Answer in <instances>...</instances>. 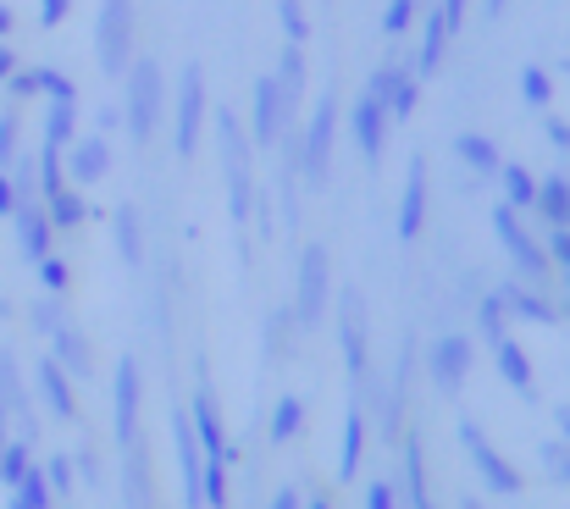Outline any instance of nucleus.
<instances>
[{
  "label": "nucleus",
  "mask_w": 570,
  "mask_h": 509,
  "mask_svg": "<svg viewBox=\"0 0 570 509\" xmlns=\"http://www.w3.org/2000/svg\"><path fill=\"white\" fill-rule=\"evenodd\" d=\"M12 509H23V504H12Z\"/></svg>",
  "instance_id": "774afa93"
},
{
  "label": "nucleus",
  "mask_w": 570,
  "mask_h": 509,
  "mask_svg": "<svg viewBox=\"0 0 570 509\" xmlns=\"http://www.w3.org/2000/svg\"><path fill=\"white\" fill-rule=\"evenodd\" d=\"M39 266V283L50 288V294H61L67 288V261H56V255H45V261H34Z\"/></svg>",
  "instance_id": "a18cd8bd"
},
{
  "label": "nucleus",
  "mask_w": 570,
  "mask_h": 509,
  "mask_svg": "<svg viewBox=\"0 0 570 509\" xmlns=\"http://www.w3.org/2000/svg\"><path fill=\"white\" fill-rule=\"evenodd\" d=\"M504 194H510L504 205H532V200H537L532 172H526V166H504Z\"/></svg>",
  "instance_id": "58836bf2"
},
{
  "label": "nucleus",
  "mask_w": 570,
  "mask_h": 509,
  "mask_svg": "<svg viewBox=\"0 0 570 509\" xmlns=\"http://www.w3.org/2000/svg\"><path fill=\"white\" fill-rule=\"evenodd\" d=\"M139 399H144V382H139V360L122 355L117 360V388H111V410H117V443H139Z\"/></svg>",
  "instance_id": "1a4fd4ad"
},
{
  "label": "nucleus",
  "mask_w": 570,
  "mask_h": 509,
  "mask_svg": "<svg viewBox=\"0 0 570 509\" xmlns=\"http://www.w3.org/2000/svg\"><path fill=\"white\" fill-rule=\"evenodd\" d=\"M410 12H416V0H393L388 17H382V28H388V34H404V28H410Z\"/></svg>",
  "instance_id": "de8ad7c7"
},
{
  "label": "nucleus",
  "mask_w": 570,
  "mask_h": 509,
  "mask_svg": "<svg viewBox=\"0 0 570 509\" xmlns=\"http://www.w3.org/2000/svg\"><path fill=\"white\" fill-rule=\"evenodd\" d=\"M388 106H382V95H360L355 100V144H360V155H366V161H382V139H388Z\"/></svg>",
  "instance_id": "4468645a"
},
{
  "label": "nucleus",
  "mask_w": 570,
  "mask_h": 509,
  "mask_svg": "<svg viewBox=\"0 0 570 509\" xmlns=\"http://www.w3.org/2000/svg\"><path fill=\"white\" fill-rule=\"evenodd\" d=\"M404 493H410V509H438L427 487V465H421V443L404 438Z\"/></svg>",
  "instance_id": "4be33fe9"
},
{
  "label": "nucleus",
  "mask_w": 570,
  "mask_h": 509,
  "mask_svg": "<svg viewBox=\"0 0 570 509\" xmlns=\"http://www.w3.org/2000/svg\"><path fill=\"white\" fill-rule=\"evenodd\" d=\"M12 504H23V509H50V482H45V471H39V465H28L23 471V482L12 487Z\"/></svg>",
  "instance_id": "2f4dec72"
},
{
  "label": "nucleus",
  "mask_w": 570,
  "mask_h": 509,
  "mask_svg": "<svg viewBox=\"0 0 570 509\" xmlns=\"http://www.w3.org/2000/svg\"><path fill=\"white\" fill-rule=\"evenodd\" d=\"M371 410H377L382 438H393V432H399V388H393V382H371Z\"/></svg>",
  "instance_id": "7c9ffc66"
},
{
  "label": "nucleus",
  "mask_w": 570,
  "mask_h": 509,
  "mask_svg": "<svg viewBox=\"0 0 570 509\" xmlns=\"http://www.w3.org/2000/svg\"><path fill=\"white\" fill-rule=\"evenodd\" d=\"M416 111V78L410 72H393L388 83V117H410Z\"/></svg>",
  "instance_id": "c9c22d12"
},
{
  "label": "nucleus",
  "mask_w": 570,
  "mask_h": 509,
  "mask_svg": "<svg viewBox=\"0 0 570 509\" xmlns=\"http://www.w3.org/2000/svg\"><path fill=\"white\" fill-rule=\"evenodd\" d=\"M28 449H34L28 438H17V443L0 449V482H6V487H17V482H23V471L34 465V460H28Z\"/></svg>",
  "instance_id": "f704fd0d"
},
{
  "label": "nucleus",
  "mask_w": 570,
  "mask_h": 509,
  "mask_svg": "<svg viewBox=\"0 0 570 509\" xmlns=\"http://www.w3.org/2000/svg\"><path fill=\"white\" fill-rule=\"evenodd\" d=\"M493 233H499L504 249H510L515 272H521L526 283H543V277H548V255L537 249V238L515 222V205H499V211H493Z\"/></svg>",
  "instance_id": "39448f33"
},
{
  "label": "nucleus",
  "mask_w": 570,
  "mask_h": 509,
  "mask_svg": "<svg viewBox=\"0 0 570 509\" xmlns=\"http://www.w3.org/2000/svg\"><path fill=\"white\" fill-rule=\"evenodd\" d=\"M95 56L106 78H122L133 61V0H100L95 17Z\"/></svg>",
  "instance_id": "f257e3e1"
},
{
  "label": "nucleus",
  "mask_w": 570,
  "mask_h": 509,
  "mask_svg": "<svg viewBox=\"0 0 570 509\" xmlns=\"http://www.w3.org/2000/svg\"><path fill=\"white\" fill-rule=\"evenodd\" d=\"M476 327H482L487 344H499V338H504V299H499V294L482 299V310H476Z\"/></svg>",
  "instance_id": "ea45409f"
},
{
  "label": "nucleus",
  "mask_w": 570,
  "mask_h": 509,
  "mask_svg": "<svg viewBox=\"0 0 570 509\" xmlns=\"http://www.w3.org/2000/svg\"><path fill=\"white\" fill-rule=\"evenodd\" d=\"M6 443H12V438H6V415H0V449H6Z\"/></svg>",
  "instance_id": "e2e57ef3"
},
{
  "label": "nucleus",
  "mask_w": 570,
  "mask_h": 509,
  "mask_svg": "<svg viewBox=\"0 0 570 509\" xmlns=\"http://www.w3.org/2000/svg\"><path fill=\"white\" fill-rule=\"evenodd\" d=\"M366 509H393V482H371L366 487Z\"/></svg>",
  "instance_id": "3c124183"
},
{
  "label": "nucleus",
  "mask_w": 570,
  "mask_h": 509,
  "mask_svg": "<svg viewBox=\"0 0 570 509\" xmlns=\"http://www.w3.org/2000/svg\"><path fill=\"white\" fill-rule=\"evenodd\" d=\"M421 222H427V166H410L404 178V200H399V238H421Z\"/></svg>",
  "instance_id": "dca6fc26"
},
{
  "label": "nucleus",
  "mask_w": 570,
  "mask_h": 509,
  "mask_svg": "<svg viewBox=\"0 0 570 509\" xmlns=\"http://www.w3.org/2000/svg\"><path fill=\"white\" fill-rule=\"evenodd\" d=\"M299 427H305V404L288 393V399H277V410H272V443H288Z\"/></svg>",
  "instance_id": "473e14b6"
},
{
  "label": "nucleus",
  "mask_w": 570,
  "mask_h": 509,
  "mask_svg": "<svg viewBox=\"0 0 570 509\" xmlns=\"http://www.w3.org/2000/svg\"><path fill=\"white\" fill-rule=\"evenodd\" d=\"M427 371L432 382H438L443 393H460L465 371H471V338H460V332H449V338H438L427 355Z\"/></svg>",
  "instance_id": "f8f14e48"
},
{
  "label": "nucleus",
  "mask_w": 570,
  "mask_h": 509,
  "mask_svg": "<svg viewBox=\"0 0 570 509\" xmlns=\"http://www.w3.org/2000/svg\"><path fill=\"white\" fill-rule=\"evenodd\" d=\"M189 427H194V443H200V454H205V460H233V443H227L222 410H216V388H211L205 377H200V388H194Z\"/></svg>",
  "instance_id": "0eeeda50"
},
{
  "label": "nucleus",
  "mask_w": 570,
  "mask_h": 509,
  "mask_svg": "<svg viewBox=\"0 0 570 509\" xmlns=\"http://www.w3.org/2000/svg\"><path fill=\"white\" fill-rule=\"evenodd\" d=\"M0 415L12 421V415H23V427H28V438H34V410H28V393H23V377H17V360H12V349H0Z\"/></svg>",
  "instance_id": "f3484780"
},
{
  "label": "nucleus",
  "mask_w": 570,
  "mask_h": 509,
  "mask_svg": "<svg viewBox=\"0 0 570 509\" xmlns=\"http://www.w3.org/2000/svg\"><path fill=\"white\" fill-rule=\"evenodd\" d=\"M34 377H39V393H45V404H50V415H61V421H72L78 415V399H72V382H67V371L56 366V360H39L34 366Z\"/></svg>",
  "instance_id": "6ab92c4d"
},
{
  "label": "nucleus",
  "mask_w": 570,
  "mask_h": 509,
  "mask_svg": "<svg viewBox=\"0 0 570 509\" xmlns=\"http://www.w3.org/2000/svg\"><path fill=\"white\" fill-rule=\"evenodd\" d=\"M499 299H504V316H521V321H537V327H554V321H559V310L548 305V299L537 294V288H526V283H510V288H504Z\"/></svg>",
  "instance_id": "aec40b11"
},
{
  "label": "nucleus",
  "mask_w": 570,
  "mask_h": 509,
  "mask_svg": "<svg viewBox=\"0 0 570 509\" xmlns=\"http://www.w3.org/2000/svg\"><path fill=\"white\" fill-rule=\"evenodd\" d=\"M288 117H294V111H288L277 78H261L255 83V144H277V133H283Z\"/></svg>",
  "instance_id": "2eb2a0df"
},
{
  "label": "nucleus",
  "mask_w": 570,
  "mask_h": 509,
  "mask_svg": "<svg viewBox=\"0 0 570 509\" xmlns=\"http://www.w3.org/2000/svg\"><path fill=\"white\" fill-rule=\"evenodd\" d=\"M460 509H487V504H482V498H460Z\"/></svg>",
  "instance_id": "680f3d73"
},
{
  "label": "nucleus",
  "mask_w": 570,
  "mask_h": 509,
  "mask_svg": "<svg viewBox=\"0 0 570 509\" xmlns=\"http://www.w3.org/2000/svg\"><path fill=\"white\" fill-rule=\"evenodd\" d=\"M338 332H344V360H349V377L366 382L371 377V355H366V299H360V288H344L338 294Z\"/></svg>",
  "instance_id": "6e6552de"
},
{
  "label": "nucleus",
  "mask_w": 570,
  "mask_h": 509,
  "mask_svg": "<svg viewBox=\"0 0 570 509\" xmlns=\"http://www.w3.org/2000/svg\"><path fill=\"white\" fill-rule=\"evenodd\" d=\"M493 349H499V377L510 382L515 393H526V399H532L537 382H532V360H526V349H521V344H510V338H499Z\"/></svg>",
  "instance_id": "5701e85b"
},
{
  "label": "nucleus",
  "mask_w": 570,
  "mask_h": 509,
  "mask_svg": "<svg viewBox=\"0 0 570 509\" xmlns=\"http://www.w3.org/2000/svg\"><path fill=\"white\" fill-rule=\"evenodd\" d=\"M277 89H283L288 111H294L299 95H305V56H299V45H288L283 61H277Z\"/></svg>",
  "instance_id": "bb28decb"
},
{
  "label": "nucleus",
  "mask_w": 570,
  "mask_h": 509,
  "mask_svg": "<svg viewBox=\"0 0 570 509\" xmlns=\"http://www.w3.org/2000/svg\"><path fill=\"white\" fill-rule=\"evenodd\" d=\"M17 161V111H0V172Z\"/></svg>",
  "instance_id": "c03bdc74"
},
{
  "label": "nucleus",
  "mask_w": 570,
  "mask_h": 509,
  "mask_svg": "<svg viewBox=\"0 0 570 509\" xmlns=\"http://www.w3.org/2000/svg\"><path fill=\"white\" fill-rule=\"evenodd\" d=\"M34 327H39V332H56V327H61L56 305H34Z\"/></svg>",
  "instance_id": "603ef678"
},
{
  "label": "nucleus",
  "mask_w": 570,
  "mask_h": 509,
  "mask_svg": "<svg viewBox=\"0 0 570 509\" xmlns=\"http://www.w3.org/2000/svg\"><path fill=\"white\" fill-rule=\"evenodd\" d=\"M72 128H78V100H50V111H45V144H50V150H67Z\"/></svg>",
  "instance_id": "b1692460"
},
{
  "label": "nucleus",
  "mask_w": 570,
  "mask_h": 509,
  "mask_svg": "<svg viewBox=\"0 0 570 509\" xmlns=\"http://www.w3.org/2000/svg\"><path fill=\"white\" fill-rule=\"evenodd\" d=\"M327 288H333L327 249L305 244V255H299V283H294V321L299 327H316L321 321V310H327Z\"/></svg>",
  "instance_id": "20e7f679"
},
{
  "label": "nucleus",
  "mask_w": 570,
  "mask_h": 509,
  "mask_svg": "<svg viewBox=\"0 0 570 509\" xmlns=\"http://www.w3.org/2000/svg\"><path fill=\"white\" fill-rule=\"evenodd\" d=\"M327 150H333V100H321L310 128H305V139H299V172H305L310 189L327 183Z\"/></svg>",
  "instance_id": "9d476101"
},
{
  "label": "nucleus",
  "mask_w": 570,
  "mask_h": 509,
  "mask_svg": "<svg viewBox=\"0 0 570 509\" xmlns=\"http://www.w3.org/2000/svg\"><path fill=\"white\" fill-rule=\"evenodd\" d=\"M310 509H333V504H327V498H310Z\"/></svg>",
  "instance_id": "0e129e2a"
},
{
  "label": "nucleus",
  "mask_w": 570,
  "mask_h": 509,
  "mask_svg": "<svg viewBox=\"0 0 570 509\" xmlns=\"http://www.w3.org/2000/svg\"><path fill=\"white\" fill-rule=\"evenodd\" d=\"M17 211V189H12V178L0 172V216H12Z\"/></svg>",
  "instance_id": "5fc2aeb1"
},
{
  "label": "nucleus",
  "mask_w": 570,
  "mask_h": 509,
  "mask_svg": "<svg viewBox=\"0 0 570 509\" xmlns=\"http://www.w3.org/2000/svg\"><path fill=\"white\" fill-rule=\"evenodd\" d=\"M454 150H460V161L471 166V172H482V178H493V172H499V150H493L482 133H460V139H454Z\"/></svg>",
  "instance_id": "a878e982"
},
{
  "label": "nucleus",
  "mask_w": 570,
  "mask_h": 509,
  "mask_svg": "<svg viewBox=\"0 0 570 509\" xmlns=\"http://www.w3.org/2000/svg\"><path fill=\"white\" fill-rule=\"evenodd\" d=\"M128 504L150 509V460H144L139 443H128Z\"/></svg>",
  "instance_id": "c756f323"
},
{
  "label": "nucleus",
  "mask_w": 570,
  "mask_h": 509,
  "mask_svg": "<svg viewBox=\"0 0 570 509\" xmlns=\"http://www.w3.org/2000/svg\"><path fill=\"white\" fill-rule=\"evenodd\" d=\"M487 12H504V0H487Z\"/></svg>",
  "instance_id": "69168bd1"
},
{
  "label": "nucleus",
  "mask_w": 570,
  "mask_h": 509,
  "mask_svg": "<svg viewBox=\"0 0 570 509\" xmlns=\"http://www.w3.org/2000/svg\"><path fill=\"white\" fill-rule=\"evenodd\" d=\"M521 95H526V106H548V72L543 67L521 72Z\"/></svg>",
  "instance_id": "37998d69"
},
{
  "label": "nucleus",
  "mask_w": 570,
  "mask_h": 509,
  "mask_svg": "<svg viewBox=\"0 0 570 509\" xmlns=\"http://www.w3.org/2000/svg\"><path fill=\"white\" fill-rule=\"evenodd\" d=\"M216 144H222V166H227V211L233 222H250V166H244V133H238L233 111H216Z\"/></svg>",
  "instance_id": "f03ea898"
},
{
  "label": "nucleus",
  "mask_w": 570,
  "mask_h": 509,
  "mask_svg": "<svg viewBox=\"0 0 570 509\" xmlns=\"http://www.w3.org/2000/svg\"><path fill=\"white\" fill-rule=\"evenodd\" d=\"M39 17H45V23H50V28H56V23H61V17H67V0H45V12H39Z\"/></svg>",
  "instance_id": "4d7b16f0"
},
{
  "label": "nucleus",
  "mask_w": 570,
  "mask_h": 509,
  "mask_svg": "<svg viewBox=\"0 0 570 509\" xmlns=\"http://www.w3.org/2000/svg\"><path fill=\"white\" fill-rule=\"evenodd\" d=\"M117 244H122V261H128V266L144 261V238H139V216H133V205H122V211H117Z\"/></svg>",
  "instance_id": "72a5a7b5"
},
{
  "label": "nucleus",
  "mask_w": 570,
  "mask_h": 509,
  "mask_svg": "<svg viewBox=\"0 0 570 509\" xmlns=\"http://www.w3.org/2000/svg\"><path fill=\"white\" fill-rule=\"evenodd\" d=\"M155 117H161V72H155V61H128V133H133V144H150Z\"/></svg>",
  "instance_id": "7ed1b4c3"
},
{
  "label": "nucleus",
  "mask_w": 570,
  "mask_h": 509,
  "mask_svg": "<svg viewBox=\"0 0 570 509\" xmlns=\"http://www.w3.org/2000/svg\"><path fill=\"white\" fill-rule=\"evenodd\" d=\"M443 45H449V28H443V17L438 12H432L427 17V45H421V72H432V67H438V61H443Z\"/></svg>",
  "instance_id": "4c0bfd02"
},
{
  "label": "nucleus",
  "mask_w": 570,
  "mask_h": 509,
  "mask_svg": "<svg viewBox=\"0 0 570 509\" xmlns=\"http://www.w3.org/2000/svg\"><path fill=\"white\" fill-rule=\"evenodd\" d=\"M360 454H366V415L349 410V421H344V460H338V476H355V471H360Z\"/></svg>",
  "instance_id": "c85d7f7f"
},
{
  "label": "nucleus",
  "mask_w": 570,
  "mask_h": 509,
  "mask_svg": "<svg viewBox=\"0 0 570 509\" xmlns=\"http://www.w3.org/2000/svg\"><path fill=\"white\" fill-rule=\"evenodd\" d=\"M443 28H449V34H454V28H460V17H465V0H443Z\"/></svg>",
  "instance_id": "864d4df0"
},
{
  "label": "nucleus",
  "mask_w": 570,
  "mask_h": 509,
  "mask_svg": "<svg viewBox=\"0 0 570 509\" xmlns=\"http://www.w3.org/2000/svg\"><path fill=\"white\" fill-rule=\"evenodd\" d=\"M200 111H205V78H200V67H183V78H178V155H194L200 150Z\"/></svg>",
  "instance_id": "9b49d317"
},
{
  "label": "nucleus",
  "mask_w": 570,
  "mask_h": 509,
  "mask_svg": "<svg viewBox=\"0 0 570 509\" xmlns=\"http://www.w3.org/2000/svg\"><path fill=\"white\" fill-rule=\"evenodd\" d=\"M554 421H559V432L570 438V404H559V410H554Z\"/></svg>",
  "instance_id": "052dcab7"
},
{
  "label": "nucleus",
  "mask_w": 570,
  "mask_h": 509,
  "mask_svg": "<svg viewBox=\"0 0 570 509\" xmlns=\"http://www.w3.org/2000/svg\"><path fill=\"white\" fill-rule=\"evenodd\" d=\"M460 443H465V454H471V465L476 471H482V482L493 487V493H521V476H515V465L504 460L499 449H493V443H487V432L476 427V421H460Z\"/></svg>",
  "instance_id": "423d86ee"
},
{
  "label": "nucleus",
  "mask_w": 570,
  "mask_h": 509,
  "mask_svg": "<svg viewBox=\"0 0 570 509\" xmlns=\"http://www.w3.org/2000/svg\"><path fill=\"white\" fill-rule=\"evenodd\" d=\"M12 72H17V50H12V45H0V83L12 78Z\"/></svg>",
  "instance_id": "6e6d98bb"
},
{
  "label": "nucleus",
  "mask_w": 570,
  "mask_h": 509,
  "mask_svg": "<svg viewBox=\"0 0 570 509\" xmlns=\"http://www.w3.org/2000/svg\"><path fill=\"white\" fill-rule=\"evenodd\" d=\"M50 344H56V366L61 371H72V377H89V371H95V355H89V338L78 327H67V321H61L56 332H50Z\"/></svg>",
  "instance_id": "a211bd4d"
},
{
  "label": "nucleus",
  "mask_w": 570,
  "mask_h": 509,
  "mask_svg": "<svg viewBox=\"0 0 570 509\" xmlns=\"http://www.w3.org/2000/svg\"><path fill=\"white\" fill-rule=\"evenodd\" d=\"M272 509H299V498H294V487H283V493L272 498Z\"/></svg>",
  "instance_id": "13d9d810"
},
{
  "label": "nucleus",
  "mask_w": 570,
  "mask_h": 509,
  "mask_svg": "<svg viewBox=\"0 0 570 509\" xmlns=\"http://www.w3.org/2000/svg\"><path fill=\"white\" fill-rule=\"evenodd\" d=\"M12 28H17V17H12V6H0V39L12 34Z\"/></svg>",
  "instance_id": "bf43d9fd"
},
{
  "label": "nucleus",
  "mask_w": 570,
  "mask_h": 509,
  "mask_svg": "<svg viewBox=\"0 0 570 509\" xmlns=\"http://www.w3.org/2000/svg\"><path fill=\"white\" fill-rule=\"evenodd\" d=\"M565 227H570V205H565Z\"/></svg>",
  "instance_id": "338daca9"
},
{
  "label": "nucleus",
  "mask_w": 570,
  "mask_h": 509,
  "mask_svg": "<svg viewBox=\"0 0 570 509\" xmlns=\"http://www.w3.org/2000/svg\"><path fill=\"white\" fill-rule=\"evenodd\" d=\"M543 465H548V476H554V482L570 487V443H543Z\"/></svg>",
  "instance_id": "a19ab883"
},
{
  "label": "nucleus",
  "mask_w": 570,
  "mask_h": 509,
  "mask_svg": "<svg viewBox=\"0 0 570 509\" xmlns=\"http://www.w3.org/2000/svg\"><path fill=\"white\" fill-rule=\"evenodd\" d=\"M537 211L548 216V227H565V205H570V178H543V189H537Z\"/></svg>",
  "instance_id": "cd10ccee"
},
{
  "label": "nucleus",
  "mask_w": 570,
  "mask_h": 509,
  "mask_svg": "<svg viewBox=\"0 0 570 509\" xmlns=\"http://www.w3.org/2000/svg\"><path fill=\"white\" fill-rule=\"evenodd\" d=\"M45 216H50V227H61V233H72V227H78V222H84V216H89V205L78 200V194H72L67 183H61L56 194H45Z\"/></svg>",
  "instance_id": "393cba45"
},
{
  "label": "nucleus",
  "mask_w": 570,
  "mask_h": 509,
  "mask_svg": "<svg viewBox=\"0 0 570 509\" xmlns=\"http://www.w3.org/2000/svg\"><path fill=\"white\" fill-rule=\"evenodd\" d=\"M283 28L294 45H305V12H299V0H283Z\"/></svg>",
  "instance_id": "09e8293b"
},
{
  "label": "nucleus",
  "mask_w": 570,
  "mask_h": 509,
  "mask_svg": "<svg viewBox=\"0 0 570 509\" xmlns=\"http://www.w3.org/2000/svg\"><path fill=\"white\" fill-rule=\"evenodd\" d=\"M548 249H554V261H559V272L570 277V227H554V233H548Z\"/></svg>",
  "instance_id": "8fccbe9b"
},
{
  "label": "nucleus",
  "mask_w": 570,
  "mask_h": 509,
  "mask_svg": "<svg viewBox=\"0 0 570 509\" xmlns=\"http://www.w3.org/2000/svg\"><path fill=\"white\" fill-rule=\"evenodd\" d=\"M106 166H111L106 139H95V133H89V139L72 144V172H67V178L72 183H95V178H106Z\"/></svg>",
  "instance_id": "412c9836"
},
{
  "label": "nucleus",
  "mask_w": 570,
  "mask_h": 509,
  "mask_svg": "<svg viewBox=\"0 0 570 509\" xmlns=\"http://www.w3.org/2000/svg\"><path fill=\"white\" fill-rule=\"evenodd\" d=\"M45 482H50V493H67L72 487V460L67 454H56V460L45 465Z\"/></svg>",
  "instance_id": "49530a36"
},
{
  "label": "nucleus",
  "mask_w": 570,
  "mask_h": 509,
  "mask_svg": "<svg viewBox=\"0 0 570 509\" xmlns=\"http://www.w3.org/2000/svg\"><path fill=\"white\" fill-rule=\"evenodd\" d=\"M205 509H227V460H205Z\"/></svg>",
  "instance_id": "e433bc0d"
},
{
  "label": "nucleus",
  "mask_w": 570,
  "mask_h": 509,
  "mask_svg": "<svg viewBox=\"0 0 570 509\" xmlns=\"http://www.w3.org/2000/svg\"><path fill=\"white\" fill-rule=\"evenodd\" d=\"M6 89H12V100H28V95H39V89H45V67L12 72V78H6Z\"/></svg>",
  "instance_id": "79ce46f5"
},
{
  "label": "nucleus",
  "mask_w": 570,
  "mask_h": 509,
  "mask_svg": "<svg viewBox=\"0 0 570 509\" xmlns=\"http://www.w3.org/2000/svg\"><path fill=\"white\" fill-rule=\"evenodd\" d=\"M12 222H17V249H23L28 261H45L50 255V216H45V205H39V194H28V200H17V211H12Z\"/></svg>",
  "instance_id": "ddd939ff"
}]
</instances>
